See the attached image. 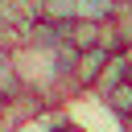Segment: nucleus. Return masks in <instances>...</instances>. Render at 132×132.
<instances>
[{
    "mask_svg": "<svg viewBox=\"0 0 132 132\" xmlns=\"http://www.w3.org/2000/svg\"><path fill=\"white\" fill-rule=\"evenodd\" d=\"M132 70H128V62H124V54H111L107 62H103V70H99V78L91 82V99H107L124 78H128Z\"/></svg>",
    "mask_w": 132,
    "mask_h": 132,
    "instance_id": "nucleus-1",
    "label": "nucleus"
},
{
    "mask_svg": "<svg viewBox=\"0 0 132 132\" xmlns=\"http://www.w3.org/2000/svg\"><path fill=\"white\" fill-rule=\"evenodd\" d=\"M66 41L74 45V50H95V45H103V21H70L66 25Z\"/></svg>",
    "mask_w": 132,
    "mask_h": 132,
    "instance_id": "nucleus-2",
    "label": "nucleus"
},
{
    "mask_svg": "<svg viewBox=\"0 0 132 132\" xmlns=\"http://www.w3.org/2000/svg\"><path fill=\"white\" fill-rule=\"evenodd\" d=\"M37 21L66 29L70 21H78V8H74V0H37Z\"/></svg>",
    "mask_w": 132,
    "mask_h": 132,
    "instance_id": "nucleus-3",
    "label": "nucleus"
},
{
    "mask_svg": "<svg viewBox=\"0 0 132 132\" xmlns=\"http://www.w3.org/2000/svg\"><path fill=\"white\" fill-rule=\"evenodd\" d=\"M99 103L107 107V116H111L116 124H120V120H128V116H132V74H128V78H124L107 99H99Z\"/></svg>",
    "mask_w": 132,
    "mask_h": 132,
    "instance_id": "nucleus-4",
    "label": "nucleus"
},
{
    "mask_svg": "<svg viewBox=\"0 0 132 132\" xmlns=\"http://www.w3.org/2000/svg\"><path fill=\"white\" fill-rule=\"evenodd\" d=\"M107 25H111V33H116V41H120V50L132 41V4H116L111 8V16H107Z\"/></svg>",
    "mask_w": 132,
    "mask_h": 132,
    "instance_id": "nucleus-5",
    "label": "nucleus"
},
{
    "mask_svg": "<svg viewBox=\"0 0 132 132\" xmlns=\"http://www.w3.org/2000/svg\"><path fill=\"white\" fill-rule=\"evenodd\" d=\"M0 91L12 99V95H21V78H16V58H12V50H4L0 45Z\"/></svg>",
    "mask_w": 132,
    "mask_h": 132,
    "instance_id": "nucleus-6",
    "label": "nucleus"
},
{
    "mask_svg": "<svg viewBox=\"0 0 132 132\" xmlns=\"http://www.w3.org/2000/svg\"><path fill=\"white\" fill-rule=\"evenodd\" d=\"M74 8H78L82 21H107L111 8H116V0H74Z\"/></svg>",
    "mask_w": 132,
    "mask_h": 132,
    "instance_id": "nucleus-7",
    "label": "nucleus"
},
{
    "mask_svg": "<svg viewBox=\"0 0 132 132\" xmlns=\"http://www.w3.org/2000/svg\"><path fill=\"white\" fill-rule=\"evenodd\" d=\"M45 132H91V128H87V124H78V120H70V116H58Z\"/></svg>",
    "mask_w": 132,
    "mask_h": 132,
    "instance_id": "nucleus-8",
    "label": "nucleus"
},
{
    "mask_svg": "<svg viewBox=\"0 0 132 132\" xmlns=\"http://www.w3.org/2000/svg\"><path fill=\"white\" fill-rule=\"evenodd\" d=\"M4 120H8V95L0 91V132H4Z\"/></svg>",
    "mask_w": 132,
    "mask_h": 132,
    "instance_id": "nucleus-9",
    "label": "nucleus"
},
{
    "mask_svg": "<svg viewBox=\"0 0 132 132\" xmlns=\"http://www.w3.org/2000/svg\"><path fill=\"white\" fill-rule=\"evenodd\" d=\"M120 54H124V62H128V70H132V41H128V45H124Z\"/></svg>",
    "mask_w": 132,
    "mask_h": 132,
    "instance_id": "nucleus-10",
    "label": "nucleus"
},
{
    "mask_svg": "<svg viewBox=\"0 0 132 132\" xmlns=\"http://www.w3.org/2000/svg\"><path fill=\"white\" fill-rule=\"evenodd\" d=\"M120 132H132V116H128V120H120Z\"/></svg>",
    "mask_w": 132,
    "mask_h": 132,
    "instance_id": "nucleus-11",
    "label": "nucleus"
},
{
    "mask_svg": "<svg viewBox=\"0 0 132 132\" xmlns=\"http://www.w3.org/2000/svg\"><path fill=\"white\" fill-rule=\"evenodd\" d=\"M116 4H132V0H116Z\"/></svg>",
    "mask_w": 132,
    "mask_h": 132,
    "instance_id": "nucleus-12",
    "label": "nucleus"
}]
</instances>
